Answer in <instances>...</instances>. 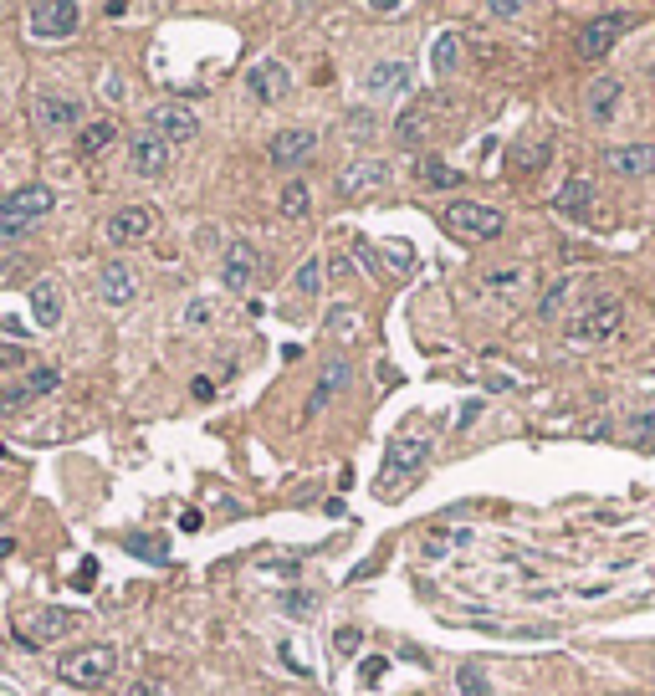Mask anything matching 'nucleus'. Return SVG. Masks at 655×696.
Returning a JSON list of instances; mask_svg holds the SVG:
<instances>
[{
    "mask_svg": "<svg viewBox=\"0 0 655 696\" xmlns=\"http://www.w3.org/2000/svg\"><path fill=\"white\" fill-rule=\"evenodd\" d=\"M41 134H57V128H82V103L77 98H62V93H41L36 108H31Z\"/></svg>",
    "mask_w": 655,
    "mask_h": 696,
    "instance_id": "obj_14",
    "label": "nucleus"
},
{
    "mask_svg": "<svg viewBox=\"0 0 655 696\" xmlns=\"http://www.w3.org/2000/svg\"><path fill=\"white\" fill-rule=\"evenodd\" d=\"M118 671V650L113 645H82V650H67V656L57 661V676L77 691H93L103 681H113Z\"/></svg>",
    "mask_w": 655,
    "mask_h": 696,
    "instance_id": "obj_1",
    "label": "nucleus"
},
{
    "mask_svg": "<svg viewBox=\"0 0 655 696\" xmlns=\"http://www.w3.org/2000/svg\"><path fill=\"white\" fill-rule=\"evenodd\" d=\"M128 164H134V174H144V180H159L169 169V144L144 134V139H134V149H128Z\"/></svg>",
    "mask_w": 655,
    "mask_h": 696,
    "instance_id": "obj_18",
    "label": "nucleus"
},
{
    "mask_svg": "<svg viewBox=\"0 0 655 696\" xmlns=\"http://www.w3.org/2000/svg\"><path fill=\"white\" fill-rule=\"evenodd\" d=\"M487 16H497V21H517V16H522V6H517V0H492Z\"/></svg>",
    "mask_w": 655,
    "mask_h": 696,
    "instance_id": "obj_39",
    "label": "nucleus"
},
{
    "mask_svg": "<svg viewBox=\"0 0 655 696\" xmlns=\"http://www.w3.org/2000/svg\"><path fill=\"white\" fill-rule=\"evenodd\" d=\"M154 231H159L154 205H123V210L108 215V226H103V236H108L113 246H144Z\"/></svg>",
    "mask_w": 655,
    "mask_h": 696,
    "instance_id": "obj_7",
    "label": "nucleus"
},
{
    "mask_svg": "<svg viewBox=\"0 0 655 696\" xmlns=\"http://www.w3.org/2000/svg\"><path fill=\"white\" fill-rule=\"evenodd\" d=\"M343 379H348V369H343V364H333V374H323V379H318V389H313V400H308V420H313V415H318V410H323V405L333 400V389H338Z\"/></svg>",
    "mask_w": 655,
    "mask_h": 696,
    "instance_id": "obj_30",
    "label": "nucleus"
},
{
    "mask_svg": "<svg viewBox=\"0 0 655 696\" xmlns=\"http://www.w3.org/2000/svg\"><path fill=\"white\" fill-rule=\"evenodd\" d=\"M553 210H558V215H574V221H584V215L594 210V185H589V180H569V185L553 195Z\"/></svg>",
    "mask_w": 655,
    "mask_h": 696,
    "instance_id": "obj_21",
    "label": "nucleus"
},
{
    "mask_svg": "<svg viewBox=\"0 0 655 696\" xmlns=\"http://www.w3.org/2000/svg\"><path fill=\"white\" fill-rule=\"evenodd\" d=\"M446 231H456L461 241H497L507 231V215L476 200H451L446 205Z\"/></svg>",
    "mask_w": 655,
    "mask_h": 696,
    "instance_id": "obj_5",
    "label": "nucleus"
},
{
    "mask_svg": "<svg viewBox=\"0 0 655 696\" xmlns=\"http://www.w3.org/2000/svg\"><path fill=\"white\" fill-rule=\"evenodd\" d=\"M384 185H389V164L384 159H354L338 174V195H369V190H384Z\"/></svg>",
    "mask_w": 655,
    "mask_h": 696,
    "instance_id": "obj_15",
    "label": "nucleus"
},
{
    "mask_svg": "<svg viewBox=\"0 0 655 696\" xmlns=\"http://www.w3.org/2000/svg\"><path fill=\"white\" fill-rule=\"evenodd\" d=\"M123 696H164V686H159V681H134Z\"/></svg>",
    "mask_w": 655,
    "mask_h": 696,
    "instance_id": "obj_43",
    "label": "nucleus"
},
{
    "mask_svg": "<svg viewBox=\"0 0 655 696\" xmlns=\"http://www.w3.org/2000/svg\"><path fill=\"white\" fill-rule=\"evenodd\" d=\"M282 215H292V221H302V215H308L313 210V195H308V185H302V180H287V190H282Z\"/></svg>",
    "mask_w": 655,
    "mask_h": 696,
    "instance_id": "obj_28",
    "label": "nucleus"
},
{
    "mask_svg": "<svg viewBox=\"0 0 655 696\" xmlns=\"http://www.w3.org/2000/svg\"><path fill=\"white\" fill-rule=\"evenodd\" d=\"M574 287H579V277H558L548 292H543V302H538V313L543 318H558L563 308H569V297H574Z\"/></svg>",
    "mask_w": 655,
    "mask_h": 696,
    "instance_id": "obj_26",
    "label": "nucleus"
},
{
    "mask_svg": "<svg viewBox=\"0 0 655 696\" xmlns=\"http://www.w3.org/2000/svg\"><path fill=\"white\" fill-rule=\"evenodd\" d=\"M31 21V36H47V41H62L82 26V6H72V0H36V6L26 11Z\"/></svg>",
    "mask_w": 655,
    "mask_h": 696,
    "instance_id": "obj_8",
    "label": "nucleus"
},
{
    "mask_svg": "<svg viewBox=\"0 0 655 696\" xmlns=\"http://www.w3.org/2000/svg\"><path fill=\"white\" fill-rule=\"evenodd\" d=\"M625 323V302L620 297H589L584 308L569 318V338L574 343H599V338H615Z\"/></svg>",
    "mask_w": 655,
    "mask_h": 696,
    "instance_id": "obj_4",
    "label": "nucleus"
},
{
    "mask_svg": "<svg viewBox=\"0 0 655 696\" xmlns=\"http://www.w3.org/2000/svg\"><path fill=\"white\" fill-rule=\"evenodd\" d=\"M31 400H36V395H31L26 384H6V389H0V415H21Z\"/></svg>",
    "mask_w": 655,
    "mask_h": 696,
    "instance_id": "obj_33",
    "label": "nucleus"
},
{
    "mask_svg": "<svg viewBox=\"0 0 655 696\" xmlns=\"http://www.w3.org/2000/svg\"><path fill=\"white\" fill-rule=\"evenodd\" d=\"M149 134L164 139L169 149H174V144H190V139L200 134V118H195V108H185V103H159V108H149Z\"/></svg>",
    "mask_w": 655,
    "mask_h": 696,
    "instance_id": "obj_9",
    "label": "nucleus"
},
{
    "mask_svg": "<svg viewBox=\"0 0 655 696\" xmlns=\"http://www.w3.org/2000/svg\"><path fill=\"white\" fill-rule=\"evenodd\" d=\"M405 82H410V67H405V62H379V67H369V77H364L369 93H400Z\"/></svg>",
    "mask_w": 655,
    "mask_h": 696,
    "instance_id": "obj_23",
    "label": "nucleus"
},
{
    "mask_svg": "<svg viewBox=\"0 0 655 696\" xmlns=\"http://www.w3.org/2000/svg\"><path fill=\"white\" fill-rule=\"evenodd\" d=\"M113 144H118V128H113L108 118L82 123V128H77V154H82V159H98V154H108Z\"/></svg>",
    "mask_w": 655,
    "mask_h": 696,
    "instance_id": "obj_20",
    "label": "nucleus"
},
{
    "mask_svg": "<svg viewBox=\"0 0 655 696\" xmlns=\"http://www.w3.org/2000/svg\"><path fill=\"white\" fill-rule=\"evenodd\" d=\"M93 579H98V563H93V558H87V563H82V569L72 574V589H87V584H93Z\"/></svg>",
    "mask_w": 655,
    "mask_h": 696,
    "instance_id": "obj_42",
    "label": "nucleus"
},
{
    "mask_svg": "<svg viewBox=\"0 0 655 696\" xmlns=\"http://www.w3.org/2000/svg\"><path fill=\"white\" fill-rule=\"evenodd\" d=\"M415 174H420V185H430V190H456L461 185V174L451 164H441V159H430V154L415 164Z\"/></svg>",
    "mask_w": 655,
    "mask_h": 696,
    "instance_id": "obj_25",
    "label": "nucleus"
},
{
    "mask_svg": "<svg viewBox=\"0 0 655 696\" xmlns=\"http://www.w3.org/2000/svg\"><path fill=\"white\" fill-rule=\"evenodd\" d=\"M98 292H103L108 308H128V302L139 297V277H134V267H128V261H108V267L98 272Z\"/></svg>",
    "mask_w": 655,
    "mask_h": 696,
    "instance_id": "obj_16",
    "label": "nucleus"
},
{
    "mask_svg": "<svg viewBox=\"0 0 655 696\" xmlns=\"http://www.w3.org/2000/svg\"><path fill=\"white\" fill-rule=\"evenodd\" d=\"M425 128H430V108H410V113H400L395 134H400L405 144H415V139H425Z\"/></svg>",
    "mask_w": 655,
    "mask_h": 696,
    "instance_id": "obj_31",
    "label": "nucleus"
},
{
    "mask_svg": "<svg viewBox=\"0 0 655 696\" xmlns=\"http://www.w3.org/2000/svg\"><path fill=\"white\" fill-rule=\"evenodd\" d=\"M384 671H389V661H384V656H369V661L359 666V676H364V686H379V676H384Z\"/></svg>",
    "mask_w": 655,
    "mask_h": 696,
    "instance_id": "obj_37",
    "label": "nucleus"
},
{
    "mask_svg": "<svg viewBox=\"0 0 655 696\" xmlns=\"http://www.w3.org/2000/svg\"><path fill=\"white\" fill-rule=\"evenodd\" d=\"M359 645H364V635H359L354 625H343V630L333 635V650H338V656H359Z\"/></svg>",
    "mask_w": 655,
    "mask_h": 696,
    "instance_id": "obj_35",
    "label": "nucleus"
},
{
    "mask_svg": "<svg viewBox=\"0 0 655 696\" xmlns=\"http://www.w3.org/2000/svg\"><path fill=\"white\" fill-rule=\"evenodd\" d=\"M31 313L41 328H57L62 323V287L57 282H36L31 287Z\"/></svg>",
    "mask_w": 655,
    "mask_h": 696,
    "instance_id": "obj_22",
    "label": "nucleus"
},
{
    "mask_svg": "<svg viewBox=\"0 0 655 696\" xmlns=\"http://www.w3.org/2000/svg\"><path fill=\"white\" fill-rule=\"evenodd\" d=\"M57 384H62V374H57V369H47V364L26 374V389H31V395H52Z\"/></svg>",
    "mask_w": 655,
    "mask_h": 696,
    "instance_id": "obj_34",
    "label": "nucleus"
},
{
    "mask_svg": "<svg viewBox=\"0 0 655 696\" xmlns=\"http://www.w3.org/2000/svg\"><path fill=\"white\" fill-rule=\"evenodd\" d=\"M52 205H57V195H52V185H21V190H11L6 200H0V236H21V231H31L41 215H52Z\"/></svg>",
    "mask_w": 655,
    "mask_h": 696,
    "instance_id": "obj_2",
    "label": "nucleus"
},
{
    "mask_svg": "<svg viewBox=\"0 0 655 696\" xmlns=\"http://www.w3.org/2000/svg\"><path fill=\"white\" fill-rule=\"evenodd\" d=\"M604 164L615 174H625V180H640V174L655 169V144H620V149L604 154Z\"/></svg>",
    "mask_w": 655,
    "mask_h": 696,
    "instance_id": "obj_17",
    "label": "nucleus"
},
{
    "mask_svg": "<svg viewBox=\"0 0 655 696\" xmlns=\"http://www.w3.org/2000/svg\"><path fill=\"white\" fill-rule=\"evenodd\" d=\"M456 691H461V696H492V681H487V666H476V661H466V666L456 671Z\"/></svg>",
    "mask_w": 655,
    "mask_h": 696,
    "instance_id": "obj_27",
    "label": "nucleus"
},
{
    "mask_svg": "<svg viewBox=\"0 0 655 696\" xmlns=\"http://www.w3.org/2000/svg\"><path fill=\"white\" fill-rule=\"evenodd\" d=\"M123 548L134 553V558H144V563H164V558H169V543H164L159 533H139V528L123 533Z\"/></svg>",
    "mask_w": 655,
    "mask_h": 696,
    "instance_id": "obj_24",
    "label": "nucleus"
},
{
    "mask_svg": "<svg viewBox=\"0 0 655 696\" xmlns=\"http://www.w3.org/2000/svg\"><path fill=\"white\" fill-rule=\"evenodd\" d=\"M16 630H21L26 645H47V640H62L67 630H77V615H72V609H62V604H41L36 615H26Z\"/></svg>",
    "mask_w": 655,
    "mask_h": 696,
    "instance_id": "obj_10",
    "label": "nucleus"
},
{
    "mask_svg": "<svg viewBox=\"0 0 655 696\" xmlns=\"http://www.w3.org/2000/svg\"><path fill=\"white\" fill-rule=\"evenodd\" d=\"M221 277H226V287H231V292H246V287H256V277H261V251H256L251 241H226V256H221Z\"/></svg>",
    "mask_w": 655,
    "mask_h": 696,
    "instance_id": "obj_11",
    "label": "nucleus"
},
{
    "mask_svg": "<svg viewBox=\"0 0 655 696\" xmlns=\"http://www.w3.org/2000/svg\"><path fill=\"white\" fill-rule=\"evenodd\" d=\"M313 154H318V134H313V128H282V134L272 139V149H267V159L277 169H302Z\"/></svg>",
    "mask_w": 655,
    "mask_h": 696,
    "instance_id": "obj_13",
    "label": "nucleus"
},
{
    "mask_svg": "<svg viewBox=\"0 0 655 696\" xmlns=\"http://www.w3.org/2000/svg\"><path fill=\"white\" fill-rule=\"evenodd\" d=\"M630 26H635L630 11H599V16H589V21L579 26V41H574V47H579L584 62H594V57H604L609 47H615V41H620Z\"/></svg>",
    "mask_w": 655,
    "mask_h": 696,
    "instance_id": "obj_6",
    "label": "nucleus"
},
{
    "mask_svg": "<svg viewBox=\"0 0 655 696\" xmlns=\"http://www.w3.org/2000/svg\"><path fill=\"white\" fill-rule=\"evenodd\" d=\"M430 62H435V72H456V67H461V36H456V31H446L441 41H435Z\"/></svg>",
    "mask_w": 655,
    "mask_h": 696,
    "instance_id": "obj_29",
    "label": "nucleus"
},
{
    "mask_svg": "<svg viewBox=\"0 0 655 696\" xmlns=\"http://www.w3.org/2000/svg\"><path fill=\"white\" fill-rule=\"evenodd\" d=\"M21 364H26L21 348H16V343H0V369H21Z\"/></svg>",
    "mask_w": 655,
    "mask_h": 696,
    "instance_id": "obj_40",
    "label": "nucleus"
},
{
    "mask_svg": "<svg viewBox=\"0 0 655 696\" xmlns=\"http://www.w3.org/2000/svg\"><path fill=\"white\" fill-rule=\"evenodd\" d=\"M584 108H589L594 123H609V118H615V108H620V82L615 77H594L589 93H584Z\"/></svg>",
    "mask_w": 655,
    "mask_h": 696,
    "instance_id": "obj_19",
    "label": "nucleus"
},
{
    "mask_svg": "<svg viewBox=\"0 0 655 696\" xmlns=\"http://www.w3.org/2000/svg\"><path fill=\"white\" fill-rule=\"evenodd\" d=\"M246 93H251L261 108H272V103H282V98L292 93V72H287L282 62H256V67L246 72Z\"/></svg>",
    "mask_w": 655,
    "mask_h": 696,
    "instance_id": "obj_12",
    "label": "nucleus"
},
{
    "mask_svg": "<svg viewBox=\"0 0 655 696\" xmlns=\"http://www.w3.org/2000/svg\"><path fill=\"white\" fill-rule=\"evenodd\" d=\"M185 323H190V328H200V323H210V302H205V297H195V302H190V313H185Z\"/></svg>",
    "mask_w": 655,
    "mask_h": 696,
    "instance_id": "obj_41",
    "label": "nucleus"
},
{
    "mask_svg": "<svg viewBox=\"0 0 655 696\" xmlns=\"http://www.w3.org/2000/svg\"><path fill=\"white\" fill-rule=\"evenodd\" d=\"M430 456V435H415V430H400L389 435V451H384V497H395L405 476H415Z\"/></svg>",
    "mask_w": 655,
    "mask_h": 696,
    "instance_id": "obj_3",
    "label": "nucleus"
},
{
    "mask_svg": "<svg viewBox=\"0 0 655 696\" xmlns=\"http://www.w3.org/2000/svg\"><path fill=\"white\" fill-rule=\"evenodd\" d=\"M630 435H635V441H650V435H655V410L635 415V420H630Z\"/></svg>",
    "mask_w": 655,
    "mask_h": 696,
    "instance_id": "obj_38",
    "label": "nucleus"
},
{
    "mask_svg": "<svg viewBox=\"0 0 655 696\" xmlns=\"http://www.w3.org/2000/svg\"><path fill=\"white\" fill-rule=\"evenodd\" d=\"M318 272H323L318 261H302V267H297V292H308V297H313V292L323 287V277H318Z\"/></svg>",
    "mask_w": 655,
    "mask_h": 696,
    "instance_id": "obj_36",
    "label": "nucleus"
},
{
    "mask_svg": "<svg viewBox=\"0 0 655 696\" xmlns=\"http://www.w3.org/2000/svg\"><path fill=\"white\" fill-rule=\"evenodd\" d=\"M282 609L292 620H313V609H318V599L308 594V589H292V594H282Z\"/></svg>",
    "mask_w": 655,
    "mask_h": 696,
    "instance_id": "obj_32",
    "label": "nucleus"
}]
</instances>
